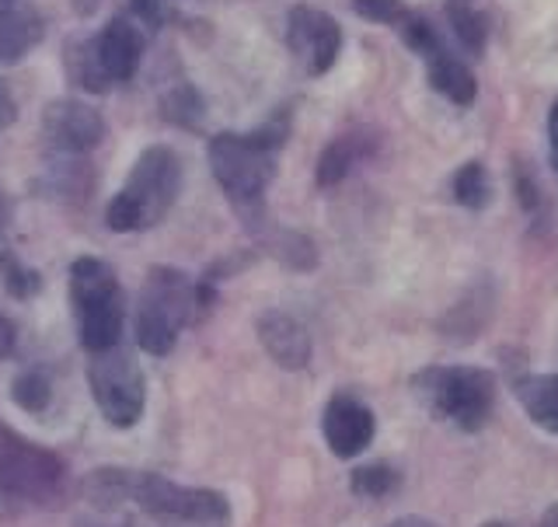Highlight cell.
<instances>
[{
	"mask_svg": "<svg viewBox=\"0 0 558 527\" xmlns=\"http://www.w3.org/2000/svg\"><path fill=\"white\" fill-rule=\"evenodd\" d=\"M290 136V112H276L252 133H217L206 161L227 203L252 235L266 231V189L276 179V161Z\"/></svg>",
	"mask_w": 558,
	"mask_h": 527,
	"instance_id": "cell-1",
	"label": "cell"
},
{
	"mask_svg": "<svg viewBox=\"0 0 558 527\" xmlns=\"http://www.w3.org/2000/svg\"><path fill=\"white\" fill-rule=\"evenodd\" d=\"M179 192H182L179 154L165 144H154L136 157L126 185L116 192L109 209H105V224L119 235L150 231V227H157L168 217Z\"/></svg>",
	"mask_w": 558,
	"mask_h": 527,
	"instance_id": "cell-2",
	"label": "cell"
},
{
	"mask_svg": "<svg viewBox=\"0 0 558 527\" xmlns=\"http://www.w3.org/2000/svg\"><path fill=\"white\" fill-rule=\"evenodd\" d=\"M70 308L77 314V336L87 354L122 343L126 332V294L109 262L81 255L70 266Z\"/></svg>",
	"mask_w": 558,
	"mask_h": 527,
	"instance_id": "cell-3",
	"label": "cell"
},
{
	"mask_svg": "<svg viewBox=\"0 0 558 527\" xmlns=\"http://www.w3.org/2000/svg\"><path fill=\"white\" fill-rule=\"evenodd\" d=\"M412 388L436 419L464 433L482 430L496 406V378L482 367H426Z\"/></svg>",
	"mask_w": 558,
	"mask_h": 527,
	"instance_id": "cell-4",
	"label": "cell"
},
{
	"mask_svg": "<svg viewBox=\"0 0 558 527\" xmlns=\"http://www.w3.org/2000/svg\"><path fill=\"white\" fill-rule=\"evenodd\" d=\"M196 314V284L174 266H154L136 301V343L150 357H168Z\"/></svg>",
	"mask_w": 558,
	"mask_h": 527,
	"instance_id": "cell-5",
	"label": "cell"
},
{
	"mask_svg": "<svg viewBox=\"0 0 558 527\" xmlns=\"http://www.w3.org/2000/svg\"><path fill=\"white\" fill-rule=\"evenodd\" d=\"M130 500L157 527H231V500L223 493L179 486L154 471H130Z\"/></svg>",
	"mask_w": 558,
	"mask_h": 527,
	"instance_id": "cell-6",
	"label": "cell"
},
{
	"mask_svg": "<svg viewBox=\"0 0 558 527\" xmlns=\"http://www.w3.org/2000/svg\"><path fill=\"white\" fill-rule=\"evenodd\" d=\"M0 493L11 503L57 506L66 496V465L0 423Z\"/></svg>",
	"mask_w": 558,
	"mask_h": 527,
	"instance_id": "cell-7",
	"label": "cell"
},
{
	"mask_svg": "<svg viewBox=\"0 0 558 527\" xmlns=\"http://www.w3.org/2000/svg\"><path fill=\"white\" fill-rule=\"evenodd\" d=\"M87 381H92L95 406L101 419H109V427L133 430L140 423V416H144V406H147V381L126 346L119 343L112 349L92 354Z\"/></svg>",
	"mask_w": 558,
	"mask_h": 527,
	"instance_id": "cell-8",
	"label": "cell"
},
{
	"mask_svg": "<svg viewBox=\"0 0 558 527\" xmlns=\"http://www.w3.org/2000/svg\"><path fill=\"white\" fill-rule=\"evenodd\" d=\"M287 46L296 57V63L304 67L307 77H322L336 67L342 52V28L331 14L296 4L287 14Z\"/></svg>",
	"mask_w": 558,
	"mask_h": 527,
	"instance_id": "cell-9",
	"label": "cell"
},
{
	"mask_svg": "<svg viewBox=\"0 0 558 527\" xmlns=\"http://www.w3.org/2000/svg\"><path fill=\"white\" fill-rule=\"evenodd\" d=\"M43 140L60 157H84L101 147L105 119L98 109L77 98H57L43 112Z\"/></svg>",
	"mask_w": 558,
	"mask_h": 527,
	"instance_id": "cell-10",
	"label": "cell"
},
{
	"mask_svg": "<svg viewBox=\"0 0 558 527\" xmlns=\"http://www.w3.org/2000/svg\"><path fill=\"white\" fill-rule=\"evenodd\" d=\"M322 433H325L328 451L336 454V458L353 462L374 444V436H377L374 409L356 395L336 392L328 398L325 412H322Z\"/></svg>",
	"mask_w": 558,
	"mask_h": 527,
	"instance_id": "cell-11",
	"label": "cell"
},
{
	"mask_svg": "<svg viewBox=\"0 0 558 527\" xmlns=\"http://www.w3.org/2000/svg\"><path fill=\"white\" fill-rule=\"evenodd\" d=\"M92 46V57L98 63L101 81L109 84V92L116 84H126L136 77L140 60H144V32L133 22V17H112L98 35L87 39Z\"/></svg>",
	"mask_w": 558,
	"mask_h": 527,
	"instance_id": "cell-12",
	"label": "cell"
},
{
	"mask_svg": "<svg viewBox=\"0 0 558 527\" xmlns=\"http://www.w3.org/2000/svg\"><path fill=\"white\" fill-rule=\"evenodd\" d=\"M258 343L262 349L279 363L283 371H304L311 363V336L307 328L290 319L287 311H266L258 314Z\"/></svg>",
	"mask_w": 558,
	"mask_h": 527,
	"instance_id": "cell-13",
	"label": "cell"
},
{
	"mask_svg": "<svg viewBox=\"0 0 558 527\" xmlns=\"http://www.w3.org/2000/svg\"><path fill=\"white\" fill-rule=\"evenodd\" d=\"M426 70H429V84L440 92L444 98H450L453 105H471L478 95V81L475 74L453 57V52H447L444 43H436L429 52H426Z\"/></svg>",
	"mask_w": 558,
	"mask_h": 527,
	"instance_id": "cell-14",
	"label": "cell"
},
{
	"mask_svg": "<svg viewBox=\"0 0 558 527\" xmlns=\"http://www.w3.org/2000/svg\"><path fill=\"white\" fill-rule=\"evenodd\" d=\"M43 32H46L43 17L32 8H17V4L0 8V63L25 60L39 46Z\"/></svg>",
	"mask_w": 558,
	"mask_h": 527,
	"instance_id": "cell-15",
	"label": "cell"
},
{
	"mask_svg": "<svg viewBox=\"0 0 558 527\" xmlns=\"http://www.w3.org/2000/svg\"><path fill=\"white\" fill-rule=\"evenodd\" d=\"M520 409L534 427L558 436V374H527L513 384Z\"/></svg>",
	"mask_w": 558,
	"mask_h": 527,
	"instance_id": "cell-16",
	"label": "cell"
},
{
	"mask_svg": "<svg viewBox=\"0 0 558 527\" xmlns=\"http://www.w3.org/2000/svg\"><path fill=\"white\" fill-rule=\"evenodd\" d=\"M363 154H366V140L363 136H336L318 157V185L322 189L339 185L345 175L360 165Z\"/></svg>",
	"mask_w": 558,
	"mask_h": 527,
	"instance_id": "cell-17",
	"label": "cell"
},
{
	"mask_svg": "<svg viewBox=\"0 0 558 527\" xmlns=\"http://www.w3.org/2000/svg\"><path fill=\"white\" fill-rule=\"evenodd\" d=\"M398 486H401V476L388 462L360 465V468H353V476H349V489H353V496H360V500H388L398 493Z\"/></svg>",
	"mask_w": 558,
	"mask_h": 527,
	"instance_id": "cell-18",
	"label": "cell"
},
{
	"mask_svg": "<svg viewBox=\"0 0 558 527\" xmlns=\"http://www.w3.org/2000/svg\"><path fill=\"white\" fill-rule=\"evenodd\" d=\"M161 105H165V116L174 122V127H185V130H196L199 122H203V112H206L203 95H199L189 81L174 84L171 92L165 95Z\"/></svg>",
	"mask_w": 558,
	"mask_h": 527,
	"instance_id": "cell-19",
	"label": "cell"
},
{
	"mask_svg": "<svg viewBox=\"0 0 558 527\" xmlns=\"http://www.w3.org/2000/svg\"><path fill=\"white\" fill-rule=\"evenodd\" d=\"M450 25H453V32H458V39H461L464 49H471V52L485 49L488 22H485V14L475 4H468V0H450Z\"/></svg>",
	"mask_w": 558,
	"mask_h": 527,
	"instance_id": "cell-20",
	"label": "cell"
},
{
	"mask_svg": "<svg viewBox=\"0 0 558 527\" xmlns=\"http://www.w3.org/2000/svg\"><path fill=\"white\" fill-rule=\"evenodd\" d=\"M66 77L74 81L77 87H84V92H92V95L109 92V84H105L101 74H98V63L92 57V46H87V39L66 43Z\"/></svg>",
	"mask_w": 558,
	"mask_h": 527,
	"instance_id": "cell-21",
	"label": "cell"
},
{
	"mask_svg": "<svg viewBox=\"0 0 558 527\" xmlns=\"http://www.w3.org/2000/svg\"><path fill=\"white\" fill-rule=\"evenodd\" d=\"M493 196V182H488V171L482 161H468L458 175H453V200L468 209H482Z\"/></svg>",
	"mask_w": 558,
	"mask_h": 527,
	"instance_id": "cell-22",
	"label": "cell"
},
{
	"mask_svg": "<svg viewBox=\"0 0 558 527\" xmlns=\"http://www.w3.org/2000/svg\"><path fill=\"white\" fill-rule=\"evenodd\" d=\"M11 395L14 402L22 406L25 412H46L49 402H52V384H49V374H43L39 367H28L14 378L11 384Z\"/></svg>",
	"mask_w": 558,
	"mask_h": 527,
	"instance_id": "cell-23",
	"label": "cell"
},
{
	"mask_svg": "<svg viewBox=\"0 0 558 527\" xmlns=\"http://www.w3.org/2000/svg\"><path fill=\"white\" fill-rule=\"evenodd\" d=\"M0 279H4L8 294L17 297V301H25V297H32L35 290H39V273L28 270L25 262L8 249V244H0Z\"/></svg>",
	"mask_w": 558,
	"mask_h": 527,
	"instance_id": "cell-24",
	"label": "cell"
},
{
	"mask_svg": "<svg viewBox=\"0 0 558 527\" xmlns=\"http://www.w3.org/2000/svg\"><path fill=\"white\" fill-rule=\"evenodd\" d=\"M272 255L283 259L290 270H311L314 266V244L293 231H279V238L272 241Z\"/></svg>",
	"mask_w": 558,
	"mask_h": 527,
	"instance_id": "cell-25",
	"label": "cell"
},
{
	"mask_svg": "<svg viewBox=\"0 0 558 527\" xmlns=\"http://www.w3.org/2000/svg\"><path fill=\"white\" fill-rule=\"evenodd\" d=\"M353 11L366 22H377V25H401L409 17V8L401 0H353Z\"/></svg>",
	"mask_w": 558,
	"mask_h": 527,
	"instance_id": "cell-26",
	"label": "cell"
},
{
	"mask_svg": "<svg viewBox=\"0 0 558 527\" xmlns=\"http://www.w3.org/2000/svg\"><path fill=\"white\" fill-rule=\"evenodd\" d=\"M14 119H17V101H14V95H11L8 81H0V133H4Z\"/></svg>",
	"mask_w": 558,
	"mask_h": 527,
	"instance_id": "cell-27",
	"label": "cell"
},
{
	"mask_svg": "<svg viewBox=\"0 0 558 527\" xmlns=\"http://www.w3.org/2000/svg\"><path fill=\"white\" fill-rule=\"evenodd\" d=\"M11 349H14V325L0 314V360H4Z\"/></svg>",
	"mask_w": 558,
	"mask_h": 527,
	"instance_id": "cell-28",
	"label": "cell"
},
{
	"mask_svg": "<svg viewBox=\"0 0 558 527\" xmlns=\"http://www.w3.org/2000/svg\"><path fill=\"white\" fill-rule=\"evenodd\" d=\"M388 527H440V524H436V520H429V517L409 514V517H398V520H391Z\"/></svg>",
	"mask_w": 558,
	"mask_h": 527,
	"instance_id": "cell-29",
	"label": "cell"
},
{
	"mask_svg": "<svg viewBox=\"0 0 558 527\" xmlns=\"http://www.w3.org/2000/svg\"><path fill=\"white\" fill-rule=\"evenodd\" d=\"M537 527H558V503H551L545 514H541V524Z\"/></svg>",
	"mask_w": 558,
	"mask_h": 527,
	"instance_id": "cell-30",
	"label": "cell"
},
{
	"mask_svg": "<svg viewBox=\"0 0 558 527\" xmlns=\"http://www.w3.org/2000/svg\"><path fill=\"white\" fill-rule=\"evenodd\" d=\"M77 527H133L130 520H119V524H98V520H81Z\"/></svg>",
	"mask_w": 558,
	"mask_h": 527,
	"instance_id": "cell-31",
	"label": "cell"
},
{
	"mask_svg": "<svg viewBox=\"0 0 558 527\" xmlns=\"http://www.w3.org/2000/svg\"><path fill=\"white\" fill-rule=\"evenodd\" d=\"M548 130H551V140H558V101L551 105V119H548Z\"/></svg>",
	"mask_w": 558,
	"mask_h": 527,
	"instance_id": "cell-32",
	"label": "cell"
},
{
	"mask_svg": "<svg viewBox=\"0 0 558 527\" xmlns=\"http://www.w3.org/2000/svg\"><path fill=\"white\" fill-rule=\"evenodd\" d=\"M551 171H555V179H558V140H551Z\"/></svg>",
	"mask_w": 558,
	"mask_h": 527,
	"instance_id": "cell-33",
	"label": "cell"
},
{
	"mask_svg": "<svg viewBox=\"0 0 558 527\" xmlns=\"http://www.w3.org/2000/svg\"><path fill=\"white\" fill-rule=\"evenodd\" d=\"M4 224H8V203L0 200V235H4Z\"/></svg>",
	"mask_w": 558,
	"mask_h": 527,
	"instance_id": "cell-34",
	"label": "cell"
},
{
	"mask_svg": "<svg viewBox=\"0 0 558 527\" xmlns=\"http://www.w3.org/2000/svg\"><path fill=\"white\" fill-rule=\"evenodd\" d=\"M482 527H510V524H502V520H485Z\"/></svg>",
	"mask_w": 558,
	"mask_h": 527,
	"instance_id": "cell-35",
	"label": "cell"
},
{
	"mask_svg": "<svg viewBox=\"0 0 558 527\" xmlns=\"http://www.w3.org/2000/svg\"><path fill=\"white\" fill-rule=\"evenodd\" d=\"M8 4H14V0H0V8H8Z\"/></svg>",
	"mask_w": 558,
	"mask_h": 527,
	"instance_id": "cell-36",
	"label": "cell"
},
{
	"mask_svg": "<svg viewBox=\"0 0 558 527\" xmlns=\"http://www.w3.org/2000/svg\"><path fill=\"white\" fill-rule=\"evenodd\" d=\"M168 4H174V0H168Z\"/></svg>",
	"mask_w": 558,
	"mask_h": 527,
	"instance_id": "cell-37",
	"label": "cell"
}]
</instances>
